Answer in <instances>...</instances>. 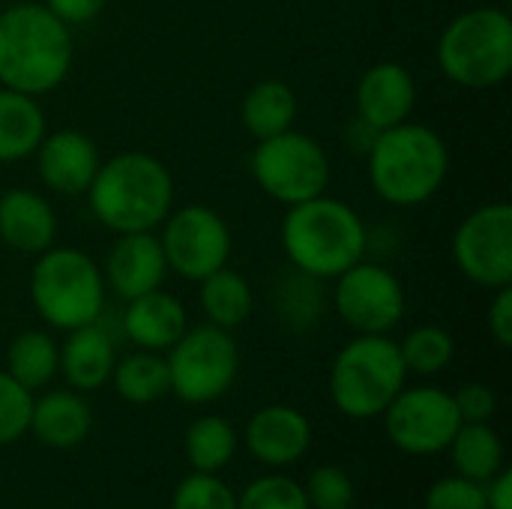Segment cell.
<instances>
[{"instance_id":"13","label":"cell","mask_w":512,"mask_h":509,"mask_svg":"<svg viewBox=\"0 0 512 509\" xmlns=\"http://www.w3.org/2000/svg\"><path fill=\"white\" fill-rule=\"evenodd\" d=\"M381 417H384V432L393 441V447L408 456L444 453L462 426L453 393L432 387V384H423V387L405 384Z\"/></svg>"},{"instance_id":"12","label":"cell","mask_w":512,"mask_h":509,"mask_svg":"<svg viewBox=\"0 0 512 509\" xmlns=\"http://www.w3.org/2000/svg\"><path fill=\"white\" fill-rule=\"evenodd\" d=\"M456 270L489 291L512 285V207L492 201L468 213L453 234Z\"/></svg>"},{"instance_id":"34","label":"cell","mask_w":512,"mask_h":509,"mask_svg":"<svg viewBox=\"0 0 512 509\" xmlns=\"http://www.w3.org/2000/svg\"><path fill=\"white\" fill-rule=\"evenodd\" d=\"M303 489L312 509H351L354 504V480L339 465L315 468Z\"/></svg>"},{"instance_id":"21","label":"cell","mask_w":512,"mask_h":509,"mask_svg":"<svg viewBox=\"0 0 512 509\" xmlns=\"http://www.w3.org/2000/svg\"><path fill=\"white\" fill-rule=\"evenodd\" d=\"M117 363L114 339L96 324L78 327L66 333V342L60 345V375L69 384V390L93 393L102 390L111 381Z\"/></svg>"},{"instance_id":"35","label":"cell","mask_w":512,"mask_h":509,"mask_svg":"<svg viewBox=\"0 0 512 509\" xmlns=\"http://www.w3.org/2000/svg\"><path fill=\"white\" fill-rule=\"evenodd\" d=\"M423 509H486V483L468 477H444L429 486Z\"/></svg>"},{"instance_id":"28","label":"cell","mask_w":512,"mask_h":509,"mask_svg":"<svg viewBox=\"0 0 512 509\" xmlns=\"http://www.w3.org/2000/svg\"><path fill=\"white\" fill-rule=\"evenodd\" d=\"M237 447H240L237 429L219 414H204V417L192 420V426L186 429V438H183L186 462L198 474L225 471V465H231V459L237 456Z\"/></svg>"},{"instance_id":"30","label":"cell","mask_w":512,"mask_h":509,"mask_svg":"<svg viewBox=\"0 0 512 509\" xmlns=\"http://www.w3.org/2000/svg\"><path fill=\"white\" fill-rule=\"evenodd\" d=\"M402 360L408 372L417 375H438L444 372L453 357H456V342L444 327L435 324H423L417 330H411L402 342H399Z\"/></svg>"},{"instance_id":"3","label":"cell","mask_w":512,"mask_h":509,"mask_svg":"<svg viewBox=\"0 0 512 509\" xmlns=\"http://www.w3.org/2000/svg\"><path fill=\"white\" fill-rule=\"evenodd\" d=\"M279 237L288 264L321 282L336 279L369 252L363 216L327 192L288 207Z\"/></svg>"},{"instance_id":"19","label":"cell","mask_w":512,"mask_h":509,"mask_svg":"<svg viewBox=\"0 0 512 509\" xmlns=\"http://www.w3.org/2000/svg\"><path fill=\"white\" fill-rule=\"evenodd\" d=\"M93 429V411L78 390H48L33 399L30 426L33 438L48 450H72L87 441Z\"/></svg>"},{"instance_id":"1","label":"cell","mask_w":512,"mask_h":509,"mask_svg":"<svg viewBox=\"0 0 512 509\" xmlns=\"http://www.w3.org/2000/svg\"><path fill=\"white\" fill-rule=\"evenodd\" d=\"M72 57V27L42 3L18 0L0 9V87L39 99L66 81Z\"/></svg>"},{"instance_id":"2","label":"cell","mask_w":512,"mask_h":509,"mask_svg":"<svg viewBox=\"0 0 512 509\" xmlns=\"http://www.w3.org/2000/svg\"><path fill=\"white\" fill-rule=\"evenodd\" d=\"M84 195L102 228L114 234L156 231L174 210V177L153 153L126 150L99 165Z\"/></svg>"},{"instance_id":"5","label":"cell","mask_w":512,"mask_h":509,"mask_svg":"<svg viewBox=\"0 0 512 509\" xmlns=\"http://www.w3.org/2000/svg\"><path fill=\"white\" fill-rule=\"evenodd\" d=\"M30 300L39 318L60 333L96 324L105 309L102 267L87 252L54 243L36 255L30 270Z\"/></svg>"},{"instance_id":"38","label":"cell","mask_w":512,"mask_h":509,"mask_svg":"<svg viewBox=\"0 0 512 509\" xmlns=\"http://www.w3.org/2000/svg\"><path fill=\"white\" fill-rule=\"evenodd\" d=\"M489 333L501 348L512 345V288H498L495 300L489 306Z\"/></svg>"},{"instance_id":"33","label":"cell","mask_w":512,"mask_h":509,"mask_svg":"<svg viewBox=\"0 0 512 509\" xmlns=\"http://www.w3.org/2000/svg\"><path fill=\"white\" fill-rule=\"evenodd\" d=\"M33 411V393L24 390L6 369H0V447L27 435Z\"/></svg>"},{"instance_id":"4","label":"cell","mask_w":512,"mask_h":509,"mask_svg":"<svg viewBox=\"0 0 512 509\" xmlns=\"http://www.w3.org/2000/svg\"><path fill=\"white\" fill-rule=\"evenodd\" d=\"M369 183L393 207H420L432 201L450 174V147L426 123L405 120L378 132L369 153Z\"/></svg>"},{"instance_id":"36","label":"cell","mask_w":512,"mask_h":509,"mask_svg":"<svg viewBox=\"0 0 512 509\" xmlns=\"http://www.w3.org/2000/svg\"><path fill=\"white\" fill-rule=\"evenodd\" d=\"M453 402L462 423H489L498 411V396L486 384H465L459 393H453Z\"/></svg>"},{"instance_id":"40","label":"cell","mask_w":512,"mask_h":509,"mask_svg":"<svg viewBox=\"0 0 512 509\" xmlns=\"http://www.w3.org/2000/svg\"><path fill=\"white\" fill-rule=\"evenodd\" d=\"M375 138H378V132H375L369 123H363L357 114H354V120L345 126V141L351 144V150H354V153H363V156H366Z\"/></svg>"},{"instance_id":"23","label":"cell","mask_w":512,"mask_h":509,"mask_svg":"<svg viewBox=\"0 0 512 509\" xmlns=\"http://www.w3.org/2000/svg\"><path fill=\"white\" fill-rule=\"evenodd\" d=\"M45 111L36 96L0 87V162H21L45 138Z\"/></svg>"},{"instance_id":"14","label":"cell","mask_w":512,"mask_h":509,"mask_svg":"<svg viewBox=\"0 0 512 509\" xmlns=\"http://www.w3.org/2000/svg\"><path fill=\"white\" fill-rule=\"evenodd\" d=\"M33 156L39 180L54 195H84L102 165L96 141L78 129L45 132Z\"/></svg>"},{"instance_id":"26","label":"cell","mask_w":512,"mask_h":509,"mask_svg":"<svg viewBox=\"0 0 512 509\" xmlns=\"http://www.w3.org/2000/svg\"><path fill=\"white\" fill-rule=\"evenodd\" d=\"M447 450L456 474L477 483H489L504 468V441L489 423H462Z\"/></svg>"},{"instance_id":"29","label":"cell","mask_w":512,"mask_h":509,"mask_svg":"<svg viewBox=\"0 0 512 509\" xmlns=\"http://www.w3.org/2000/svg\"><path fill=\"white\" fill-rule=\"evenodd\" d=\"M273 303H276L279 321L291 333H306L324 315L321 279H315V276L300 273L297 267H291L285 276H279L276 291H273Z\"/></svg>"},{"instance_id":"7","label":"cell","mask_w":512,"mask_h":509,"mask_svg":"<svg viewBox=\"0 0 512 509\" xmlns=\"http://www.w3.org/2000/svg\"><path fill=\"white\" fill-rule=\"evenodd\" d=\"M399 342L390 336H354L339 348L330 366V399L351 420H372L408 384Z\"/></svg>"},{"instance_id":"22","label":"cell","mask_w":512,"mask_h":509,"mask_svg":"<svg viewBox=\"0 0 512 509\" xmlns=\"http://www.w3.org/2000/svg\"><path fill=\"white\" fill-rule=\"evenodd\" d=\"M297 111H300L297 93L288 81L261 78L246 90L240 102V123L255 141H264V138L294 129Z\"/></svg>"},{"instance_id":"6","label":"cell","mask_w":512,"mask_h":509,"mask_svg":"<svg viewBox=\"0 0 512 509\" xmlns=\"http://www.w3.org/2000/svg\"><path fill=\"white\" fill-rule=\"evenodd\" d=\"M435 54L447 81L468 90L498 87L512 72V18L498 6L468 9L441 30Z\"/></svg>"},{"instance_id":"39","label":"cell","mask_w":512,"mask_h":509,"mask_svg":"<svg viewBox=\"0 0 512 509\" xmlns=\"http://www.w3.org/2000/svg\"><path fill=\"white\" fill-rule=\"evenodd\" d=\"M486 509H512V474L507 468L486 483Z\"/></svg>"},{"instance_id":"8","label":"cell","mask_w":512,"mask_h":509,"mask_svg":"<svg viewBox=\"0 0 512 509\" xmlns=\"http://www.w3.org/2000/svg\"><path fill=\"white\" fill-rule=\"evenodd\" d=\"M171 393L186 405H210L222 399L240 375V348L231 330L201 324L186 327L165 351Z\"/></svg>"},{"instance_id":"37","label":"cell","mask_w":512,"mask_h":509,"mask_svg":"<svg viewBox=\"0 0 512 509\" xmlns=\"http://www.w3.org/2000/svg\"><path fill=\"white\" fill-rule=\"evenodd\" d=\"M42 6L57 15L66 27H81L90 24L93 18L102 15V9L108 6V0H42Z\"/></svg>"},{"instance_id":"9","label":"cell","mask_w":512,"mask_h":509,"mask_svg":"<svg viewBox=\"0 0 512 509\" xmlns=\"http://www.w3.org/2000/svg\"><path fill=\"white\" fill-rule=\"evenodd\" d=\"M252 177L267 198L294 207L327 192L330 156L312 135L288 129L255 144Z\"/></svg>"},{"instance_id":"24","label":"cell","mask_w":512,"mask_h":509,"mask_svg":"<svg viewBox=\"0 0 512 509\" xmlns=\"http://www.w3.org/2000/svg\"><path fill=\"white\" fill-rule=\"evenodd\" d=\"M198 285H201L198 303L207 315V324L222 327V330H237L240 324L249 321L255 300H252V288L243 273H237L225 264L222 270L204 276Z\"/></svg>"},{"instance_id":"16","label":"cell","mask_w":512,"mask_h":509,"mask_svg":"<svg viewBox=\"0 0 512 509\" xmlns=\"http://www.w3.org/2000/svg\"><path fill=\"white\" fill-rule=\"evenodd\" d=\"M102 276H105V285L123 300H132V297L162 288V282L168 276V261H165L156 231L117 234V240L105 258Z\"/></svg>"},{"instance_id":"27","label":"cell","mask_w":512,"mask_h":509,"mask_svg":"<svg viewBox=\"0 0 512 509\" xmlns=\"http://www.w3.org/2000/svg\"><path fill=\"white\" fill-rule=\"evenodd\" d=\"M111 384L114 393L129 405H153L171 393L168 363L162 354L138 348L135 354H126L114 363Z\"/></svg>"},{"instance_id":"17","label":"cell","mask_w":512,"mask_h":509,"mask_svg":"<svg viewBox=\"0 0 512 509\" xmlns=\"http://www.w3.org/2000/svg\"><path fill=\"white\" fill-rule=\"evenodd\" d=\"M243 441L249 453L267 468H288L312 447V423L291 405H267L246 423Z\"/></svg>"},{"instance_id":"18","label":"cell","mask_w":512,"mask_h":509,"mask_svg":"<svg viewBox=\"0 0 512 509\" xmlns=\"http://www.w3.org/2000/svg\"><path fill=\"white\" fill-rule=\"evenodd\" d=\"M0 243L18 255H42L57 243V213L33 189L0 192Z\"/></svg>"},{"instance_id":"32","label":"cell","mask_w":512,"mask_h":509,"mask_svg":"<svg viewBox=\"0 0 512 509\" xmlns=\"http://www.w3.org/2000/svg\"><path fill=\"white\" fill-rule=\"evenodd\" d=\"M171 509H237V495L225 480H219V474L192 471L177 483Z\"/></svg>"},{"instance_id":"10","label":"cell","mask_w":512,"mask_h":509,"mask_svg":"<svg viewBox=\"0 0 512 509\" xmlns=\"http://www.w3.org/2000/svg\"><path fill=\"white\" fill-rule=\"evenodd\" d=\"M333 282V309L357 336H390L402 324L408 297L390 267L363 258Z\"/></svg>"},{"instance_id":"31","label":"cell","mask_w":512,"mask_h":509,"mask_svg":"<svg viewBox=\"0 0 512 509\" xmlns=\"http://www.w3.org/2000/svg\"><path fill=\"white\" fill-rule=\"evenodd\" d=\"M237 509H312L306 489L285 474H264L252 480L240 495Z\"/></svg>"},{"instance_id":"25","label":"cell","mask_w":512,"mask_h":509,"mask_svg":"<svg viewBox=\"0 0 512 509\" xmlns=\"http://www.w3.org/2000/svg\"><path fill=\"white\" fill-rule=\"evenodd\" d=\"M6 372L30 393L48 387L60 372V348L45 330H24L6 351Z\"/></svg>"},{"instance_id":"20","label":"cell","mask_w":512,"mask_h":509,"mask_svg":"<svg viewBox=\"0 0 512 509\" xmlns=\"http://www.w3.org/2000/svg\"><path fill=\"white\" fill-rule=\"evenodd\" d=\"M186 327H189L186 306L162 288L126 300L123 330L129 342L141 351H156V354L168 351L183 336Z\"/></svg>"},{"instance_id":"15","label":"cell","mask_w":512,"mask_h":509,"mask_svg":"<svg viewBox=\"0 0 512 509\" xmlns=\"http://www.w3.org/2000/svg\"><path fill=\"white\" fill-rule=\"evenodd\" d=\"M357 117L369 123L375 132L393 129L405 120H411L417 108V81L408 66L384 60L369 66L354 93Z\"/></svg>"},{"instance_id":"11","label":"cell","mask_w":512,"mask_h":509,"mask_svg":"<svg viewBox=\"0 0 512 509\" xmlns=\"http://www.w3.org/2000/svg\"><path fill=\"white\" fill-rule=\"evenodd\" d=\"M159 243L168 261V270L189 282H201L204 276L222 270L231 261V228L228 222L207 204H186L165 216L159 225Z\"/></svg>"}]
</instances>
